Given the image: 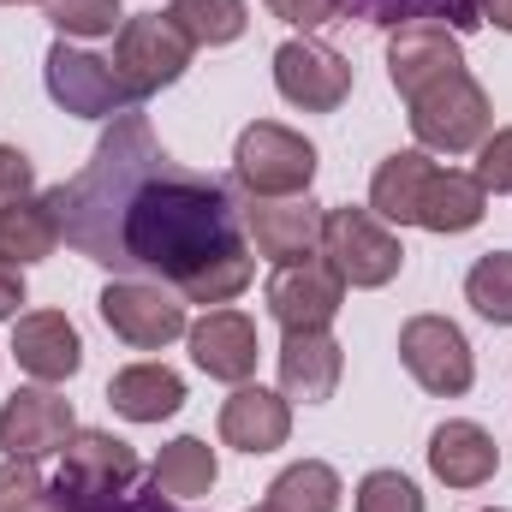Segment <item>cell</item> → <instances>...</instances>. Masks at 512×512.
<instances>
[{"instance_id": "38", "label": "cell", "mask_w": 512, "mask_h": 512, "mask_svg": "<svg viewBox=\"0 0 512 512\" xmlns=\"http://www.w3.org/2000/svg\"><path fill=\"white\" fill-rule=\"evenodd\" d=\"M30 512H72V507H66L60 495H42V501H36V507H30Z\"/></svg>"}, {"instance_id": "33", "label": "cell", "mask_w": 512, "mask_h": 512, "mask_svg": "<svg viewBox=\"0 0 512 512\" xmlns=\"http://www.w3.org/2000/svg\"><path fill=\"white\" fill-rule=\"evenodd\" d=\"M280 24H292V30H322V24H334L340 18V6L346 0H262Z\"/></svg>"}, {"instance_id": "35", "label": "cell", "mask_w": 512, "mask_h": 512, "mask_svg": "<svg viewBox=\"0 0 512 512\" xmlns=\"http://www.w3.org/2000/svg\"><path fill=\"white\" fill-rule=\"evenodd\" d=\"M72 512H179L161 501V489H149V495H114V501H90V507H72Z\"/></svg>"}, {"instance_id": "34", "label": "cell", "mask_w": 512, "mask_h": 512, "mask_svg": "<svg viewBox=\"0 0 512 512\" xmlns=\"http://www.w3.org/2000/svg\"><path fill=\"white\" fill-rule=\"evenodd\" d=\"M18 197H36V167H30V155H24V149L0 143V209H6V203H18Z\"/></svg>"}, {"instance_id": "21", "label": "cell", "mask_w": 512, "mask_h": 512, "mask_svg": "<svg viewBox=\"0 0 512 512\" xmlns=\"http://www.w3.org/2000/svg\"><path fill=\"white\" fill-rule=\"evenodd\" d=\"M483 215H489V191L477 185V173L435 167V179L423 191V209H417V227L423 233H471Z\"/></svg>"}, {"instance_id": "18", "label": "cell", "mask_w": 512, "mask_h": 512, "mask_svg": "<svg viewBox=\"0 0 512 512\" xmlns=\"http://www.w3.org/2000/svg\"><path fill=\"white\" fill-rule=\"evenodd\" d=\"M429 471L447 483V489H483L495 471H501V447L483 423L471 417H447L435 435H429Z\"/></svg>"}, {"instance_id": "41", "label": "cell", "mask_w": 512, "mask_h": 512, "mask_svg": "<svg viewBox=\"0 0 512 512\" xmlns=\"http://www.w3.org/2000/svg\"><path fill=\"white\" fill-rule=\"evenodd\" d=\"M251 512H268V507H251Z\"/></svg>"}, {"instance_id": "8", "label": "cell", "mask_w": 512, "mask_h": 512, "mask_svg": "<svg viewBox=\"0 0 512 512\" xmlns=\"http://www.w3.org/2000/svg\"><path fill=\"white\" fill-rule=\"evenodd\" d=\"M96 310H102V322L126 346H137V352H161V346H173L191 328L185 298L173 286H161V280H108L102 298H96Z\"/></svg>"}, {"instance_id": "30", "label": "cell", "mask_w": 512, "mask_h": 512, "mask_svg": "<svg viewBox=\"0 0 512 512\" xmlns=\"http://www.w3.org/2000/svg\"><path fill=\"white\" fill-rule=\"evenodd\" d=\"M358 512H423V495L405 471H370L358 483Z\"/></svg>"}, {"instance_id": "12", "label": "cell", "mask_w": 512, "mask_h": 512, "mask_svg": "<svg viewBox=\"0 0 512 512\" xmlns=\"http://www.w3.org/2000/svg\"><path fill=\"white\" fill-rule=\"evenodd\" d=\"M268 316L292 334V328H328L346 304V280L328 268V256H304L268 274Z\"/></svg>"}, {"instance_id": "4", "label": "cell", "mask_w": 512, "mask_h": 512, "mask_svg": "<svg viewBox=\"0 0 512 512\" xmlns=\"http://www.w3.org/2000/svg\"><path fill=\"white\" fill-rule=\"evenodd\" d=\"M191 54H197L191 36L167 12H137L114 36V72H120V84L137 102L155 96V90H167V84H179L185 66H191Z\"/></svg>"}, {"instance_id": "22", "label": "cell", "mask_w": 512, "mask_h": 512, "mask_svg": "<svg viewBox=\"0 0 512 512\" xmlns=\"http://www.w3.org/2000/svg\"><path fill=\"white\" fill-rule=\"evenodd\" d=\"M108 405L126 417V423H161L185 405V382L167 370V364H126L114 382H108Z\"/></svg>"}, {"instance_id": "3", "label": "cell", "mask_w": 512, "mask_h": 512, "mask_svg": "<svg viewBox=\"0 0 512 512\" xmlns=\"http://www.w3.org/2000/svg\"><path fill=\"white\" fill-rule=\"evenodd\" d=\"M233 179L245 197H304L316 179V143L280 120H256L233 143Z\"/></svg>"}, {"instance_id": "5", "label": "cell", "mask_w": 512, "mask_h": 512, "mask_svg": "<svg viewBox=\"0 0 512 512\" xmlns=\"http://www.w3.org/2000/svg\"><path fill=\"white\" fill-rule=\"evenodd\" d=\"M322 256L358 292L387 286L405 268V245L387 233V221H376L370 209H322Z\"/></svg>"}, {"instance_id": "25", "label": "cell", "mask_w": 512, "mask_h": 512, "mask_svg": "<svg viewBox=\"0 0 512 512\" xmlns=\"http://www.w3.org/2000/svg\"><path fill=\"white\" fill-rule=\"evenodd\" d=\"M215 477H221L215 447H209V441H197V435L167 441V447H161V459H155V489H161V495H173V501H197V495H209V489H215Z\"/></svg>"}, {"instance_id": "40", "label": "cell", "mask_w": 512, "mask_h": 512, "mask_svg": "<svg viewBox=\"0 0 512 512\" xmlns=\"http://www.w3.org/2000/svg\"><path fill=\"white\" fill-rule=\"evenodd\" d=\"M489 512H507V507H489Z\"/></svg>"}, {"instance_id": "26", "label": "cell", "mask_w": 512, "mask_h": 512, "mask_svg": "<svg viewBox=\"0 0 512 512\" xmlns=\"http://www.w3.org/2000/svg\"><path fill=\"white\" fill-rule=\"evenodd\" d=\"M167 18L191 36V48H227V42L245 36L251 6H245V0H173Z\"/></svg>"}, {"instance_id": "1", "label": "cell", "mask_w": 512, "mask_h": 512, "mask_svg": "<svg viewBox=\"0 0 512 512\" xmlns=\"http://www.w3.org/2000/svg\"><path fill=\"white\" fill-rule=\"evenodd\" d=\"M60 209V239L78 245L90 262L155 274L185 304H233L251 286V251L239 203L185 173L131 108L96 143L90 167L48 191Z\"/></svg>"}, {"instance_id": "20", "label": "cell", "mask_w": 512, "mask_h": 512, "mask_svg": "<svg viewBox=\"0 0 512 512\" xmlns=\"http://www.w3.org/2000/svg\"><path fill=\"white\" fill-rule=\"evenodd\" d=\"M435 179V161L429 149H399L387 155L370 179V215L376 221H393V227H417V209H423V191Z\"/></svg>"}, {"instance_id": "14", "label": "cell", "mask_w": 512, "mask_h": 512, "mask_svg": "<svg viewBox=\"0 0 512 512\" xmlns=\"http://www.w3.org/2000/svg\"><path fill=\"white\" fill-rule=\"evenodd\" d=\"M78 417H72V399H60L54 387H18L6 405H0V453L6 459H48L72 441Z\"/></svg>"}, {"instance_id": "23", "label": "cell", "mask_w": 512, "mask_h": 512, "mask_svg": "<svg viewBox=\"0 0 512 512\" xmlns=\"http://www.w3.org/2000/svg\"><path fill=\"white\" fill-rule=\"evenodd\" d=\"M60 245V209L54 197H18L0 209V262L24 268V262H42Z\"/></svg>"}, {"instance_id": "36", "label": "cell", "mask_w": 512, "mask_h": 512, "mask_svg": "<svg viewBox=\"0 0 512 512\" xmlns=\"http://www.w3.org/2000/svg\"><path fill=\"white\" fill-rule=\"evenodd\" d=\"M18 304H24V274L12 262H0V322H12Z\"/></svg>"}, {"instance_id": "10", "label": "cell", "mask_w": 512, "mask_h": 512, "mask_svg": "<svg viewBox=\"0 0 512 512\" xmlns=\"http://www.w3.org/2000/svg\"><path fill=\"white\" fill-rule=\"evenodd\" d=\"M239 221H245V245L274 268L322 256V209L310 197H245Z\"/></svg>"}, {"instance_id": "16", "label": "cell", "mask_w": 512, "mask_h": 512, "mask_svg": "<svg viewBox=\"0 0 512 512\" xmlns=\"http://www.w3.org/2000/svg\"><path fill=\"white\" fill-rule=\"evenodd\" d=\"M12 358H18V370L30 382L54 387L84 370V340L60 310H30V316L12 322Z\"/></svg>"}, {"instance_id": "39", "label": "cell", "mask_w": 512, "mask_h": 512, "mask_svg": "<svg viewBox=\"0 0 512 512\" xmlns=\"http://www.w3.org/2000/svg\"><path fill=\"white\" fill-rule=\"evenodd\" d=\"M0 6H24V0H0Z\"/></svg>"}, {"instance_id": "6", "label": "cell", "mask_w": 512, "mask_h": 512, "mask_svg": "<svg viewBox=\"0 0 512 512\" xmlns=\"http://www.w3.org/2000/svg\"><path fill=\"white\" fill-rule=\"evenodd\" d=\"M143 459L137 447L108 435V429H72V441L60 447V477H54V495L66 507H90V501H114L137 483Z\"/></svg>"}, {"instance_id": "7", "label": "cell", "mask_w": 512, "mask_h": 512, "mask_svg": "<svg viewBox=\"0 0 512 512\" xmlns=\"http://www.w3.org/2000/svg\"><path fill=\"white\" fill-rule=\"evenodd\" d=\"M42 78H48V96H54L66 114H78V120H120V114L137 108V96L120 84L114 60H102V54H90V48H78V42H66V36L48 48Z\"/></svg>"}, {"instance_id": "2", "label": "cell", "mask_w": 512, "mask_h": 512, "mask_svg": "<svg viewBox=\"0 0 512 512\" xmlns=\"http://www.w3.org/2000/svg\"><path fill=\"white\" fill-rule=\"evenodd\" d=\"M405 108H411L405 120H411L417 149H429V155H465V149H477V143L495 131L489 90H483L471 72H453V78L417 90Z\"/></svg>"}, {"instance_id": "29", "label": "cell", "mask_w": 512, "mask_h": 512, "mask_svg": "<svg viewBox=\"0 0 512 512\" xmlns=\"http://www.w3.org/2000/svg\"><path fill=\"white\" fill-rule=\"evenodd\" d=\"M42 18L66 36V42H96V36H120L126 12L120 0H42Z\"/></svg>"}, {"instance_id": "15", "label": "cell", "mask_w": 512, "mask_h": 512, "mask_svg": "<svg viewBox=\"0 0 512 512\" xmlns=\"http://www.w3.org/2000/svg\"><path fill=\"white\" fill-rule=\"evenodd\" d=\"M191 340V364L209 376V382H227V387H245L256 376V358H262V340H256V322L245 310H209L203 322L185 328Z\"/></svg>"}, {"instance_id": "11", "label": "cell", "mask_w": 512, "mask_h": 512, "mask_svg": "<svg viewBox=\"0 0 512 512\" xmlns=\"http://www.w3.org/2000/svg\"><path fill=\"white\" fill-rule=\"evenodd\" d=\"M274 90L304 114H334L352 96V66H346V54H334L310 36H292L274 48Z\"/></svg>"}, {"instance_id": "9", "label": "cell", "mask_w": 512, "mask_h": 512, "mask_svg": "<svg viewBox=\"0 0 512 512\" xmlns=\"http://www.w3.org/2000/svg\"><path fill=\"white\" fill-rule=\"evenodd\" d=\"M399 364L411 370V382L423 387V393H441V399H459V393H471V382H477L471 340L447 316H411L399 328Z\"/></svg>"}, {"instance_id": "13", "label": "cell", "mask_w": 512, "mask_h": 512, "mask_svg": "<svg viewBox=\"0 0 512 512\" xmlns=\"http://www.w3.org/2000/svg\"><path fill=\"white\" fill-rule=\"evenodd\" d=\"M453 72H465L459 30H447V24H435V18H411V24H399V30L387 36V78H393V90H399L405 102H411L417 90L453 78Z\"/></svg>"}, {"instance_id": "37", "label": "cell", "mask_w": 512, "mask_h": 512, "mask_svg": "<svg viewBox=\"0 0 512 512\" xmlns=\"http://www.w3.org/2000/svg\"><path fill=\"white\" fill-rule=\"evenodd\" d=\"M483 6V24H495V30H512V0H477Z\"/></svg>"}, {"instance_id": "19", "label": "cell", "mask_w": 512, "mask_h": 512, "mask_svg": "<svg viewBox=\"0 0 512 512\" xmlns=\"http://www.w3.org/2000/svg\"><path fill=\"white\" fill-rule=\"evenodd\" d=\"M286 435H292V399L286 393H268V387H233V399L221 405V441L227 447H239V453H274V447H286Z\"/></svg>"}, {"instance_id": "31", "label": "cell", "mask_w": 512, "mask_h": 512, "mask_svg": "<svg viewBox=\"0 0 512 512\" xmlns=\"http://www.w3.org/2000/svg\"><path fill=\"white\" fill-rule=\"evenodd\" d=\"M477 185L495 191V197H512V126L489 131L477 143Z\"/></svg>"}, {"instance_id": "24", "label": "cell", "mask_w": 512, "mask_h": 512, "mask_svg": "<svg viewBox=\"0 0 512 512\" xmlns=\"http://www.w3.org/2000/svg\"><path fill=\"white\" fill-rule=\"evenodd\" d=\"M340 471L322 465V459H298L286 465L274 483H268V512H340Z\"/></svg>"}, {"instance_id": "17", "label": "cell", "mask_w": 512, "mask_h": 512, "mask_svg": "<svg viewBox=\"0 0 512 512\" xmlns=\"http://www.w3.org/2000/svg\"><path fill=\"white\" fill-rule=\"evenodd\" d=\"M274 358H280V393L298 399V405L334 399L340 370H346V352H340V340L328 328H292Z\"/></svg>"}, {"instance_id": "32", "label": "cell", "mask_w": 512, "mask_h": 512, "mask_svg": "<svg viewBox=\"0 0 512 512\" xmlns=\"http://www.w3.org/2000/svg\"><path fill=\"white\" fill-rule=\"evenodd\" d=\"M42 495H48V483H42L36 459H6L0 465V512H30Z\"/></svg>"}, {"instance_id": "27", "label": "cell", "mask_w": 512, "mask_h": 512, "mask_svg": "<svg viewBox=\"0 0 512 512\" xmlns=\"http://www.w3.org/2000/svg\"><path fill=\"white\" fill-rule=\"evenodd\" d=\"M346 6H358L370 24H387V30H399L411 18H435L447 30H477L483 24V6L477 0H346Z\"/></svg>"}, {"instance_id": "28", "label": "cell", "mask_w": 512, "mask_h": 512, "mask_svg": "<svg viewBox=\"0 0 512 512\" xmlns=\"http://www.w3.org/2000/svg\"><path fill=\"white\" fill-rule=\"evenodd\" d=\"M465 298L483 322L512 328V251H489L471 274H465Z\"/></svg>"}]
</instances>
